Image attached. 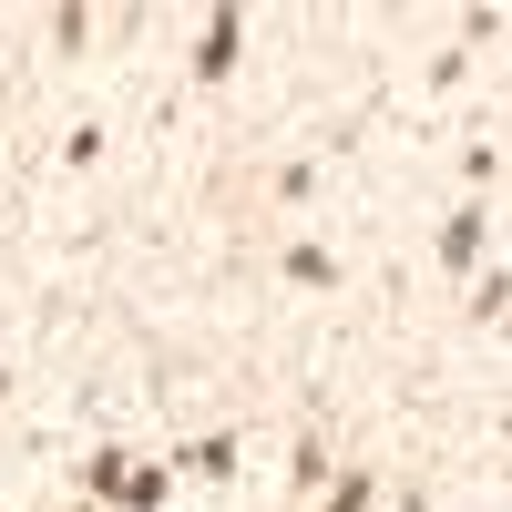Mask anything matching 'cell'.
I'll use <instances>...</instances> for the list:
<instances>
[{"instance_id":"9c48e42d","label":"cell","mask_w":512,"mask_h":512,"mask_svg":"<svg viewBox=\"0 0 512 512\" xmlns=\"http://www.w3.org/2000/svg\"><path fill=\"white\" fill-rule=\"evenodd\" d=\"M369 502H379V472H338L328 482V512H369Z\"/></svg>"},{"instance_id":"8fae6325","label":"cell","mask_w":512,"mask_h":512,"mask_svg":"<svg viewBox=\"0 0 512 512\" xmlns=\"http://www.w3.org/2000/svg\"><path fill=\"white\" fill-rule=\"evenodd\" d=\"M62 164H103V123H72V134H62Z\"/></svg>"},{"instance_id":"7a4b0ae2","label":"cell","mask_w":512,"mask_h":512,"mask_svg":"<svg viewBox=\"0 0 512 512\" xmlns=\"http://www.w3.org/2000/svg\"><path fill=\"white\" fill-rule=\"evenodd\" d=\"M236 52H246V11H205V31H195V82H226Z\"/></svg>"},{"instance_id":"ba28073f","label":"cell","mask_w":512,"mask_h":512,"mask_svg":"<svg viewBox=\"0 0 512 512\" xmlns=\"http://www.w3.org/2000/svg\"><path fill=\"white\" fill-rule=\"evenodd\" d=\"M461 185H472V195L502 185V144H492V134H472V154H461Z\"/></svg>"},{"instance_id":"3957f363","label":"cell","mask_w":512,"mask_h":512,"mask_svg":"<svg viewBox=\"0 0 512 512\" xmlns=\"http://www.w3.org/2000/svg\"><path fill=\"white\" fill-rule=\"evenodd\" d=\"M113 502H123V512H164V502H175V461H134Z\"/></svg>"},{"instance_id":"52a82bcc","label":"cell","mask_w":512,"mask_h":512,"mask_svg":"<svg viewBox=\"0 0 512 512\" xmlns=\"http://www.w3.org/2000/svg\"><path fill=\"white\" fill-rule=\"evenodd\" d=\"M185 461H195V472H205V482H236V431H205V441H195Z\"/></svg>"},{"instance_id":"8992f818","label":"cell","mask_w":512,"mask_h":512,"mask_svg":"<svg viewBox=\"0 0 512 512\" xmlns=\"http://www.w3.org/2000/svg\"><path fill=\"white\" fill-rule=\"evenodd\" d=\"M502 308H512V277L482 267V277H472V328H502Z\"/></svg>"},{"instance_id":"7c38bea8","label":"cell","mask_w":512,"mask_h":512,"mask_svg":"<svg viewBox=\"0 0 512 512\" xmlns=\"http://www.w3.org/2000/svg\"><path fill=\"white\" fill-rule=\"evenodd\" d=\"M0 390H11V369H0Z\"/></svg>"},{"instance_id":"5b68a950","label":"cell","mask_w":512,"mask_h":512,"mask_svg":"<svg viewBox=\"0 0 512 512\" xmlns=\"http://www.w3.org/2000/svg\"><path fill=\"white\" fill-rule=\"evenodd\" d=\"M123 472H134V451H123V441H103V451H93V472H82V492H93V502H113V492H123Z\"/></svg>"},{"instance_id":"6da1fadb","label":"cell","mask_w":512,"mask_h":512,"mask_svg":"<svg viewBox=\"0 0 512 512\" xmlns=\"http://www.w3.org/2000/svg\"><path fill=\"white\" fill-rule=\"evenodd\" d=\"M482 236H492V205H482V195H461V205H451V226H441V267H451V277H472V267H482Z\"/></svg>"},{"instance_id":"277c9868","label":"cell","mask_w":512,"mask_h":512,"mask_svg":"<svg viewBox=\"0 0 512 512\" xmlns=\"http://www.w3.org/2000/svg\"><path fill=\"white\" fill-rule=\"evenodd\" d=\"M277 267H287V287H338V256L328 246H287Z\"/></svg>"},{"instance_id":"30bf717a","label":"cell","mask_w":512,"mask_h":512,"mask_svg":"<svg viewBox=\"0 0 512 512\" xmlns=\"http://www.w3.org/2000/svg\"><path fill=\"white\" fill-rule=\"evenodd\" d=\"M287 472H297V492H318V482H328V441L308 431V441H297V461H287Z\"/></svg>"}]
</instances>
